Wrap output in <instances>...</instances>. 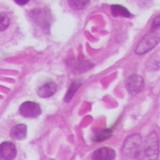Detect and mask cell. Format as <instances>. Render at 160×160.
<instances>
[{
    "label": "cell",
    "mask_w": 160,
    "mask_h": 160,
    "mask_svg": "<svg viewBox=\"0 0 160 160\" xmlns=\"http://www.w3.org/2000/svg\"><path fill=\"white\" fill-rule=\"evenodd\" d=\"M115 151L111 148L108 147H102L97 150H95L92 158L95 160H112L115 158Z\"/></svg>",
    "instance_id": "6"
},
{
    "label": "cell",
    "mask_w": 160,
    "mask_h": 160,
    "mask_svg": "<svg viewBox=\"0 0 160 160\" xmlns=\"http://www.w3.org/2000/svg\"><path fill=\"white\" fill-rule=\"evenodd\" d=\"M158 42H159V37L156 36V35H154V34L146 35V36L141 40V42L138 44L135 52H136V54H139V55L146 53V52L150 51L153 47L156 46Z\"/></svg>",
    "instance_id": "2"
},
{
    "label": "cell",
    "mask_w": 160,
    "mask_h": 160,
    "mask_svg": "<svg viewBox=\"0 0 160 160\" xmlns=\"http://www.w3.org/2000/svg\"><path fill=\"white\" fill-rule=\"evenodd\" d=\"M111 132H112V130H107V131H105L102 134H100V135H98V136L95 137L94 140H97V141H101V140L107 139V138L110 137V135H111Z\"/></svg>",
    "instance_id": "13"
},
{
    "label": "cell",
    "mask_w": 160,
    "mask_h": 160,
    "mask_svg": "<svg viewBox=\"0 0 160 160\" xmlns=\"http://www.w3.org/2000/svg\"><path fill=\"white\" fill-rule=\"evenodd\" d=\"M144 81L139 75H132L126 80V88L130 94H136L141 91Z\"/></svg>",
    "instance_id": "5"
},
{
    "label": "cell",
    "mask_w": 160,
    "mask_h": 160,
    "mask_svg": "<svg viewBox=\"0 0 160 160\" xmlns=\"http://www.w3.org/2000/svg\"><path fill=\"white\" fill-rule=\"evenodd\" d=\"M17 150L12 142H3L0 144V159L12 160L16 157Z\"/></svg>",
    "instance_id": "4"
},
{
    "label": "cell",
    "mask_w": 160,
    "mask_h": 160,
    "mask_svg": "<svg viewBox=\"0 0 160 160\" xmlns=\"http://www.w3.org/2000/svg\"><path fill=\"white\" fill-rule=\"evenodd\" d=\"M89 4V0H68V5L74 10H83Z\"/></svg>",
    "instance_id": "10"
},
{
    "label": "cell",
    "mask_w": 160,
    "mask_h": 160,
    "mask_svg": "<svg viewBox=\"0 0 160 160\" xmlns=\"http://www.w3.org/2000/svg\"><path fill=\"white\" fill-rule=\"evenodd\" d=\"M10 20L9 17L6 13L4 12H0V32L4 31L5 29H7L9 26Z\"/></svg>",
    "instance_id": "12"
},
{
    "label": "cell",
    "mask_w": 160,
    "mask_h": 160,
    "mask_svg": "<svg viewBox=\"0 0 160 160\" xmlns=\"http://www.w3.org/2000/svg\"><path fill=\"white\" fill-rule=\"evenodd\" d=\"M57 91V85L54 82H48L45 83L43 86H41L38 90V95L42 98H48L51 97Z\"/></svg>",
    "instance_id": "7"
},
{
    "label": "cell",
    "mask_w": 160,
    "mask_h": 160,
    "mask_svg": "<svg viewBox=\"0 0 160 160\" xmlns=\"http://www.w3.org/2000/svg\"><path fill=\"white\" fill-rule=\"evenodd\" d=\"M27 135V126L25 124H18L12 127L10 136L15 140H23Z\"/></svg>",
    "instance_id": "8"
},
{
    "label": "cell",
    "mask_w": 160,
    "mask_h": 160,
    "mask_svg": "<svg viewBox=\"0 0 160 160\" xmlns=\"http://www.w3.org/2000/svg\"><path fill=\"white\" fill-rule=\"evenodd\" d=\"M19 112L22 116L26 118H34L41 114V108L36 102L26 101L21 104L19 108Z\"/></svg>",
    "instance_id": "3"
},
{
    "label": "cell",
    "mask_w": 160,
    "mask_h": 160,
    "mask_svg": "<svg viewBox=\"0 0 160 160\" xmlns=\"http://www.w3.org/2000/svg\"><path fill=\"white\" fill-rule=\"evenodd\" d=\"M140 144H141V139H140L139 135H131L129 138L126 139V141L124 143V154L127 155V156L136 157L139 153Z\"/></svg>",
    "instance_id": "1"
},
{
    "label": "cell",
    "mask_w": 160,
    "mask_h": 160,
    "mask_svg": "<svg viewBox=\"0 0 160 160\" xmlns=\"http://www.w3.org/2000/svg\"><path fill=\"white\" fill-rule=\"evenodd\" d=\"M111 13L115 17H119V16L131 17V14H130V12L124 6H121V5H117V4L112 5L111 6Z\"/></svg>",
    "instance_id": "9"
},
{
    "label": "cell",
    "mask_w": 160,
    "mask_h": 160,
    "mask_svg": "<svg viewBox=\"0 0 160 160\" xmlns=\"http://www.w3.org/2000/svg\"><path fill=\"white\" fill-rule=\"evenodd\" d=\"M80 86H81V82H79V81H73L71 83V85H70V87H69V90H68V92L66 94V96H65V101L68 102L69 100L74 96L75 92L77 91L78 88Z\"/></svg>",
    "instance_id": "11"
},
{
    "label": "cell",
    "mask_w": 160,
    "mask_h": 160,
    "mask_svg": "<svg viewBox=\"0 0 160 160\" xmlns=\"http://www.w3.org/2000/svg\"><path fill=\"white\" fill-rule=\"evenodd\" d=\"M29 0H15V2H16L18 5H25L28 3Z\"/></svg>",
    "instance_id": "14"
}]
</instances>
